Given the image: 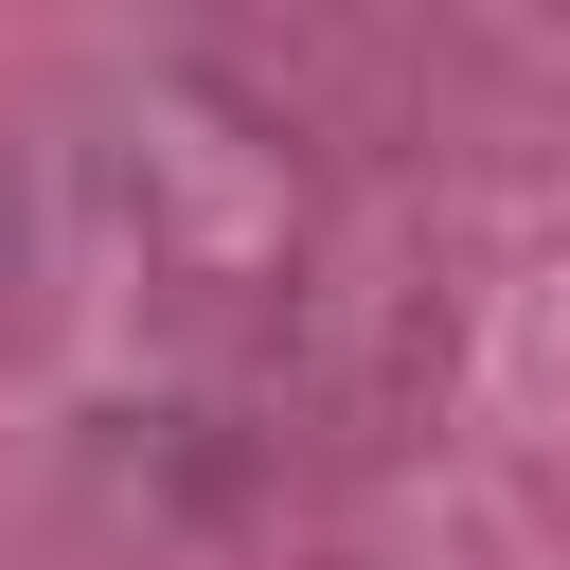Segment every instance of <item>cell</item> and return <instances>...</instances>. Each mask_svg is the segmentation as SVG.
Instances as JSON below:
<instances>
[]
</instances>
